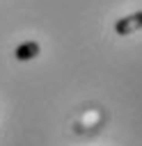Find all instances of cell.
I'll list each match as a JSON object with an SVG mask.
<instances>
[{
    "mask_svg": "<svg viewBox=\"0 0 142 146\" xmlns=\"http://www.w3.org/2000/svg\"><path fill=\"white\" fill-rule=\"evenodd\" d=\"M137 30H142V11H133L128 16H121L115 23V34H119V36L135 34Z\"/></svg>",
    "mask_w": 142,
    "mask_h": 146,
    "instance_id": "cell-1",
    "label": "cell"
},
{
    "mask_svg": "<svg viewBox=\"0 0 142 146\" xmlns=\"http://www.w3.org/2000/svg\"><path fill=\"white\" fill-rule=\"evenodd\" d=\"M39 52H41V46H39L37 41H23L21 46H16L14 57H16L18 62H27V59H34Z\"/></svg>",
    "mask_w": 142,
    "mask_h": 146,
    "instance_id": "cell-2",
    "label": "cell"
}]
</instances>
